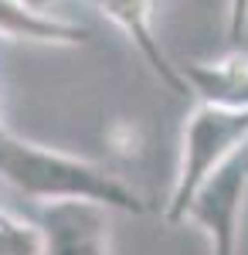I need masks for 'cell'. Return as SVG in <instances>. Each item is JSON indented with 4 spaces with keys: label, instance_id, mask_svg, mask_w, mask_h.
Returning <instances> with one entry per match:
<instances>
[{
    "label": "cell",
    "instance_id": "cell-1",
    "mask_svg": "<svg viewBox=\"0 0 248 255\" xmlns=\"http://www.w3.org/2000/svg\"><path fill=\"white\" fill-rule=\"evenodd\" d=\"M0 177L34 204L55 201H92L119 215H146L150 204L129 187L119 174L96 160L72 157L65 150L41 146L34 139L17 136L7 123H0Z\"/></svg>",
    "mask_w": 248,
    "mask_h": 255
},
{
    "label": "cell",
    "instance_id": "cell-2",
    "mask_svg": "<svg viewBox=\"0 0 248 255\" xmlns=\"http://www.w3.org/2000/svg\"><path fill=\"white\" fill-rule=\"evenodd\" d=\"M245 146L248 109H225V106L197 102L180 133V157H177L173 184L167 204H163V221H170V225L184 221L194 194Z\"/></svg>",
    "mask_w": 248,
    "mask_h": 255
},
{
    "label": "cell",
    "instance_id": "cell-3",
    "mask_svg": "<svg viewBox=\"0 0 248 255\" xmlns=\"http://www.w3.org/2000/svg\"><path fill=\"white\" fill-rule=\"evenodd\" d=\"M248 197V146L228 160L194 194L184 221L197 225L211 242V255H238V225Z\"/></svg>",
    "mask_w": 248,
    "mask_h": 255
},
{
    "label": "cell",
    "instance_id": "cell-4",
    "mask_svg": "<svg viewBox=\"0 0 248 255\" xmlns=\"http://www.w3.org/2000/svg\"><path fill=\"white\" fill-rule=\"evenodd\" d=\"M113 211L92 201H55L38 208L44 255H109L113 252Z\"/></svg>",
    "mask_w": 248,
    "mask_h": 255
},
{
    "label": "cell",
    "instance_id": "cell-5",
    "mask_svg": "<svg viewBox=\"0 0 248 255\" xmlns=\"http://www.w3.org/2000/svg\"><path fill=\"white\" fill-rule=\"evenodd\" d=\"M92 3L102 17H109L123 31V38L136 48V55L150 65V72L170 89L173 96H191L187 82L180 65L170 61V55L163 51V44L156 38V27H153V7L156 0H85Z\"/></svg>",
    "mask_w": 248,
    "mask_h": 255
},
{
    "label": "cell",
    "instance_id": "cell-6",
    "mask_svg": "<svg viewBox=\"0 0 248 255\" xmlns=\"http://www.w3.org/2000/svg\"><path fill=\"white\" fill-rule=\"evenodd\" d=\"M0 38L24 41V44H51V48H82L89 44V31L27 0H0Z\"/></svg>",
    "mask_w": 248,
    "mask_h": 255
},
{
    "label": "cell",
    "instance_id": "cell-7",
    "mask_svg": "<svg viewBox=\"0 0 248 255\" xmlns=\"http://www.w3.org/2000/svg\"><path fill=\"white\" fill-rule=\"evenodd\" d=\"M180 72L197 102L248 109V58L242 51H231L218 61H184Z\"/></svg>",
    "mask_w": 248,
    "mask_h": 255
},
{
    "label": "cell",
    "instance_id": "cell-8",
    "mask_svg": "<svg viewBox=\"0 0 248 255\" xmlns=\"http://www.w3.org/2000/svg\"><path fill=\"white\" fill-rule=\"evenodd\" d=\"M0 255H44L38 225L17 215H3L0 218Z\"/></svg>",
    "mask_w": 248,
    "mask_h": 255
},
{
    "label": "cell",
    "instance_id": "cell-9",
    "mask_svg": "<svg viewBox=\"0 0 248 255\" xmlns=\"http://www.w3.org/2000/svg\"><path fill=\"white\" fill-rule=\"evenodd\" d=\"M225 34H228L231 51L242 48V41L248 34V0H228V10H225Z\"/></svg>",
    "mask_w": 248,
    "mask_h": 255
},
{
    "label": "cell",
    "instance_id": "cell-10",
    "mask_svg": "<svg viewBox=\"0 0 248 255\" xmlns=\"http://www.w3.org/2000/svg\"><path fill=\"white\" fill-rule=\"evenodd\" d=\"M27 3H34V7H41V10H44V7H48L51 0H27Z\"/></svg>",
    "mask_w": 248,
    "mask_h": 255
},
{
    "label": "cell",
    "instance_id": "cell-11",
    "mask_svg": "<svg viewBox=\"0 0 248 255\" xmlns=\"http://www.w3.org/2000/svg\"><path fill=\"white\" fill-rule=\"evenodd\" d=\"M3 215H10V211H7V208H0V218H3Z\"/></svg>",
    "mask_w": 248,
    "mask_h": 255
},
{
    "label": "cell",
    "instance_id": "cell-12",
    "mask_svg": "<svg viewBox=\"0 0 248 255\" xmlns=\"http://www.w3.org/2000/svg\"><path fill=\"white\" fill-rule=\"evenodd\" d=\"M0 123H3V119H0Z\"/></svg>",
    "mask_w": 248,
    "mask_h": 255
}]
</instances>
